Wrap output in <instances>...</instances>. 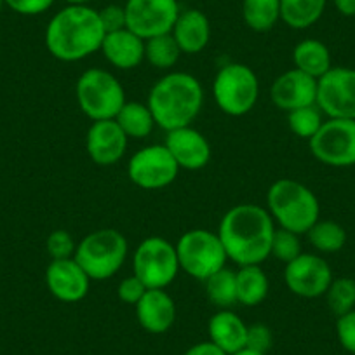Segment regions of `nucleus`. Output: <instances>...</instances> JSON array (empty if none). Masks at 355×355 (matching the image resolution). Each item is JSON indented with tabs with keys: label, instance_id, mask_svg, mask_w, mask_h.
Here are the masks:
<instances>
[{
	"label": "nucleus",
	"instance_id": "obj_1",
	"mask_svg": "<svg viewBox=\"0 0 355 355\" xmlns=\"http://www.w3.org/2000/svg\"><path fill=\"white\" fill-rule=\"evenodd\" d=\"M275 221L256 204H239L227 211L220 223V235L228 259L239 266L261 265L272 251Z\"/></svg>",
	"mask_w": 355,
	"mask_h": 355
},
{
	"label": "nucleus",
	"instance_id": "obj_2",
	"mask_svg": "<svg viewBox=\"0 0 355 355\" xmlns=\"http://www.w3.org/2000/svg\"><path fill=\"white\" fill-rule=\"evenodd\" d=\"M105 35L96 9L67 6L47 23L46 47L56 60L73 63L100 51Z\"/></svg>",
	"mask_w": 355,
	"mask_h": 355
},
{
	"label": "nucleus",
	"instance_id": "obj_3",
	"mask_svg": "<svg viewBox=\"0 0 355 355\" xmlns=\"http://www.w3.org/2000/svg\"><path fill=\"white\" fill-rule=\"evenodd\" d=\"M204 103L200 82L185 71L164 75L153 84L148 94V108L155 125L164 131L192 125Z\"/></svg>",
	"mask_w": 355,
	"mask_h": 355
},
{
	"label": "nucleus",
	"instance_id": "obj_4",
	"mask_svg": "<svg viewBox=\"0 0 355 355\" xmlns=\"http://www.w3.org/2000/svg\"><path fill=\"white\" fill-rule=\"evenodd\" d=\"M266 211L279 228L306 234L319 221L320 206L315 193L289 178L277 180L266 193Z\"/></svg>",
	"mask_w": 355,
	"mask_h": 355
},
{
	"label": "nucleus",
	"instance_id": "obj_5",
	"mask_svg": "<svg viewBox=\"0 0 355 355\" xmlns=\"http://www.w3.org/2000/svg\"><path fill=\"white\" fill-rule=\"evenodd\" d=\"M73 258L91 281H107L124 265L128 258V241L115 228H101L82 239Z\"/></svg>",
	"mask_w": 355,
	"mask_h": 355
},
{
	"label": "nucleus",
	"instance_id": "obj_6",
	"mask_svg": "<svg viewBox=\"0 0 355 355\" xmlns=\"http://www.w3.org/2000/svg\"><path fill=\"white\" fill-rule=\"evenodd\" d=\"M80 110L93 122L115 119L125 105L124 85L114 73L101 68L85 70L75 85Z\"/></svg>",
	"mask_w": 355,
	"mask_h": 355
},
{
	"label": "nucleus",
	"instance_id": "obj_7",
	"mask_svg": "<svg viewBox=\"0 0 355 355\" xmlns=\"http://www.w3.org/2000/svg\"><path fill=\"white\" fill-rule=\"evenodd\" d=\"M180 268L197 279L206 281L218 270L227 266V251L220 235L204 228L185 232L176 244Z\"/></svg>",
	"mask_w": 355,
	"mask_h": 355
},
{
	"label": "nucleus",
	"instance_id": "obj_8",
	"mask_svg": "<svg viewBox=\"0 0 355 355\" xmlns=\"http://www.w3.org/2000/svg\"><path fill=\"white\" fill-rule=\"evenodd\" d=\"M258 96V75L248 64L228 63L214 77L213 98L223 114L242 117L254 108Z\"/></svg>",
	"mask_w": 355,
	"mask_h": 355
},
{
	"label": "nucleus",
	"instance_id": "obj_9",
	"mask_svg": "<svg viewBox=\"0 0 355 355\" xmlns=\"http://www.w3.org/2000/svg\"><path fill=\"white\" fill-rule=\"evenodd\" d=\"M132 270L148 289H166L182 270L176 245L157 235L145 239L132 256Z\"/></svg>",
	"mask_w": 355,
	"mask_h": 355
},
{
	"label": "nucleus",
	"instance_id": "obj_10",
	"mask_svg": "<svg viewBox=\"0 0 355 355\" xmlns=\"http://www.w3.org/2000/svg\"><path fill=\"white\" fill-rule=\"evenodd\" d=\"M309 145L312 155L326 166H355V121L327 119Z\"/></svg>",
	"mask_w": 355,
	"mask_h": 355
},
{
	"label": "nucleus",
	"instance_id": "obj_11",
	"mask_svg": "<svg viewBox=\"0 0 355 355\" xmlns=\"http://www.w3.org/2000/svg\"><path fill=\"white\" fill-rule=\"evenodd\" d=\"M180 166L166 145H150L136 152L128 166V176L143 190H160L178 178Z\"/></svg>",
	"mask_w": 355,
	"mask_h": 355
},
{
	"label": "nucleus",
	"instance_id": "obj_12",
	"mask_svg": "<svg viewBox=\"0 0 355 355\" xmlns=\"http://www.w3.org/2000/svg\"><path fill=\"white\" fill-rule=\"evenodd\" d=\"M317 107L327 119L355 121V70L333 67L317 80Z\"/></svg>",
	"mask_w": 355,
	"mask_h": 355
},
{
	"label": "nucleus",
	"instance_id": "obj_13",
	"mask_svg": "<svg viewBox=\"0 0 355 355\" xmlns=\"http://www.w3.org/2000/svg\"><path fill=\"white\" fill-rule=\"evenodd\" d=\"M124 9L128 28L143 40L171 33L182 12L178 0H128Z\"/></svg>",
	"mask_w": 355,
	"mask_h": 355
},
{
	"label": "nucleus",
	"instance_id": "obj_14",
	"mask_svg": "<svg viewBox=\"0 0 355 355\" xmlns=\"http://www.w3.org/2000/svg\"><path fill=\"white\" fill-rule=\"evenodd\" d=\"M284 282L291 293L302 298H319L326 295L333 282L329 263L312 252H302L289 261L284 270Z\"/></svg>",
	"mask_w": 355,
	"mask_h": 355
},
{
	"label": "nucleus",
	"instance_id": "obj_15",
	"mask_svg": "<svg viewBox=\"0 0 355 355\" xmlns=\"http://www.w3.org/2000/svg\"><path fill=\"white\" fill-rule=\"evenodd\" d=\"M46 284L60 302L77 303L87 296L91 279L75 258L53 259L46 270Z\"/></svg>",
	"mask_w": 355,
	"mask_h": 355
},
{
	"label": "nucleus",
	"instance_id": "obj_16",
	"mask_svg": "<svg viewBox=\"0 0 355 355\" xmlns=\"http://www.w3.org/2000/svg\"><path fill=\"white\" fill-rule=\"evenodd\" d=\"M270 100L284 112L298 110L317 103V78L303 73L298 68L284 71L270 87Z\"/></svg>",
	"mask_w": 355,
	"mask_h": 355
},
{
	"label": "nucleus",
	"instance_id": "obj_17",
	"mask_svg": "<svg viewBox=\"0 0 355 355\" xmlns=\"http://www.w3.org/2000/svg\"><path fill=\"white\" fill-rule=\"evenodd\" d=\"M128 139L115 119L96 121L91 124L85 136V150L98 166H114L124 157Z\"/></svg>",
	"mask_w": 355,
	"mask_h": 355
},
{
	"label": "nucleus",
	"instance_id": "obj_18",
	"mask_svg": "<svg viewBox=\"0 0 355 355\" xmlns=\"http://www.w3.org/2000/svg\"><path fill=\"white\" fill-rule=\"evenodd\" d=\"M164 145L171 152L173 159L176 160L180 169H204L211 160L209 141H207L202 132L193 129L192 125L167 131Z\"/></svg>",
	"mask_w": 355,
	"mask_h": 355
},
{
	"label": "nucleus",
	"instance_id": "obj_19",
	"mask_svg": "<svg viewBox=\"0 0 355 355\" xmlns=\"http://www.w3.org/2000/svg\"><path fill=\"white\" fill-rule=\"evenodd\" d=\"M135 306L139 326L152 334L167 333L176 320V303L164 289H148Z\"/></svg>",
	"mask_w": 355,
	"mask_h": 355
},
{
	"label": "nucleus",
	"instance_id": "obj_20",
	"mask_svg": "<svg viewBox=\"0 0 355 355\" xmlns=\"http://www.w3.org/2000/svg\"><path fill=\"white\" fill-rule=\"evenodd\" d=\"M100 51L105 60L119 70H132L145 60V40L129 28H124L107 33Z\"/></svg>",
	"mask_w": 355,
	"mask_h": 355
},
{
	"label": "nucleus",
	"instance_id": "obj_21",
	"mask_svg": "<svg viewBox=\"0 0 355 355\" xmlns=\"http://www.w3.org/2000/svg\"><path fill=\"white\" fill-rule=\"evenodd\" d=\"M171 35L174 37L182 53L197 54L206 49L211 40L209 18L199 9H185L180 12Z\"/></svg>",
	"mask_w": 355,
	"mask_h": 355
},
{
	"label": "nucleus",
	"instance_id": "obj_22",
	"mask_svg": "<svg viewBox=\"0 0 355 355\" xmlns=\"http://www.w3.org/2000/svg\"><path fill=\"white\" fill-rule=\"evenodd\" d=\"M209 338L216 347L228 355H234L245 348L248 326L232 310H220L209 320Z\"/></svg>",
	"mask_w": 355,
	"mask_h": 355
},
{
	"label": "nucleus",
	"instance_id": "obj_23",
	"mask_svg": "<svg viewBox=\"0 0 355 355\" xmlns=\"http://www.w3.org/2000/svg\"><path fill=\"white\" fill-rule=\"evenodd\" d=\"M293 61H295V68L317 80L333 68L329 47L317 39H305L296 44L293 51Z\"/></svg>",
	"mask_w": 355,
	"mask_h": 355
},
{
	"label": "nucleus",
	"instance_id": "obj_24",
	"mask_svg": "<svg viewBox=\"0 0 355 355\" xmlns=\"http://www.w3.org/2000/svg\"><path fill=\"white\" fill-rule=\"evenodd\" d=\"M237 277V302L245 306H256L265 302L270 289L268 277L261 265H245L235 272Z\"/></svg>",
	"mask_w": 355,
	"mask_h": 355
},
{
	"label": "nucleus",
	"instance_id": "obj_25",
	"mask_svg": "<svg viewBox=\"0 0 355 355\" xmlns=\"http://www.w3.org/2000/svg\"><path fill=\"white\" fill-rule=\"evenodd\" d=\"M326 4L327 0H281V21L295 30L310 28L322 18Z\"/></svg>",
	"mask_w": 355,
	"mask_h": 355
},
{
	"label": "nucleus",
	"instance_id": "obj_26",
	"mask_svg": "<svg viewBox=\"0 0 355 355\" xmlns=\"http://www.w3.org/2000/svg\"><path fill=\"white\" fill-rule=\"evenodd\" d=\"M115 122L121 125L128 138L136 139L146 138L155 128V121H153L148 105L136 103V101H125V105L115 117Z\"/></svg>",
	"mask_w": 355,
	"mask_h": 355
},
{
	"label": "nucleus",
	"instance_id": "obj_27",
	"mask_svg": "<svg viewBox=\"0 0 355 355\" xmlns=\"http://www.w3.org/2000/svg\"><path fill=\"white\" fill-rule=\"evenodd\" d=\"M242 18L254 32H268L281 21V0H242Z\"/></svg>",
	"mask_w": 355,
	"mask_h": 355
},
{
	"label": "nucleus",
	"instance_id": "obj_28",
	"mask_svg": "<svg viewBox=\"0 0 355 355\" xmlns=\"http://www.w3.org/2000/svg\"><path fill=\"white\" fill-rule=\"evenodd\" d=\"M206 296L220 310H230L237 302V277L230 268H221L204 281Z\"/></svg>",
	"mask_w": 355,
	"mask_h": 355
},
{
	"label": "nucleus",
	"instance_id": "obj_29",
	"mask_svg": "<svg viewBox=\"0 0 355 355\" xmlns=\"http://www.w3.org/2000/svg\"><path fill=\"white\" fill-rule=\"evenodd\" d=\"M306 235H309L310 244L317 251L327 252V254L341 251L347 244V232L333 220H319L306 232Z\"/></svg>",
	"mask_w": 355,
	"mask_h": 355
},
{
	"label": "nucleus",
	"instance_id": "obj_30",
	"mask_svg": "<svg viewBox=\"0 0 355 355\" xmlns=\"http://www.w3.org/2000/svg\"><path fill=\"white\" fill-rule=\"evenodd\" d=\"M182 49L171 33L152 37L145 40V60L159 70H169L178 63Z\"/></svg>",
	"mask_w": 355,
	"mask_h": 355
},
{
	"label": "nucleus",
	"instance_id": "obj_31",
	"mask_svg": "<svg viewBox=\"0 0 355 355\" xmlns=\"http://www.w3.org/2000/svg\"><path fill=\"white\" fill-rule=\"evenodd\" d=\"M327 306L336 317L355 310V281L350 277L333 279L329 289L326 291Z\"/></svg>",
	"mask_w": 355,
	"mask_h": 355
},
{
	"label": "nucleus",
	"instance_id": "obj_32",
	"mask_svg": "<svg viewBox=\"0 0 355 355\" xmlns=\"http://www.w3.org/2000/svg\"><path fill=\"white\" fill-rule=\"evenodd\" d=\"M324 124V114L315 105L298 108L288 114V125L298 138L310 139Z\"/></svg>",
	"mask_w": 355,
	"mask_h": 355
},
{
	"label": "nucleus",
	"instance_id": "obj_33",
	"mask_svg": "<svg viewBox=\"0 0 355 355\" xmlns=\"http://www.w3.org/2000/svg\"><path fill=\"white\" fill-rule=\"evenodd\" d=\"M302 254V242L300 235L286 228H275L274 239H272V251L270 256H275L279 261L286 263L293 261Z\"/></svg>",
	"mask_w": 355,
	"mask_h": 355
},
{
	"label": "nucleus",
	"instance_id": "obj_34",
	"mask_svg": "<svg viewBox=\"0 0 355 355\" xmlns=\"http://www.w3.org/2000/svg\"><path fill=\"white\" fill-rule=\"evenodd\" d=\"M46 249L51 259H68L75 256L77 244H75L71 234H68L67 230H54L47 237Z\"/></svg>",
	"mask_w": 355,
	"mask_h": 355
},
{
	"label": "nucleus",
	"instance_id": "obj_35",
	"mask_svg": "<svg viewBox=\"0 0 355 355\" xmlns=\"http://www.w3.org/2000/svg\"><path fill=\"white\" fill-rule=\"evenodd\" d=\"M274 343L270 327L265 324H252L248 326V338H245V348L259 354H268Z\"/></svg>",
	"mask_w": 355,
	"mask_h": 355
},
{
	"label": "nucleus",
	"instance_id": "obj_36",
	"mask_svg": "<svg viewBox=\"0 0 355 355\" xmlns=\"http://www.w3.org/2000/svg\"><path fill=\"white\" fill-rule=\"evenodd\" d=\"M98 15H100V21L101 25H103L105 33L119 32V30L128 28L124 6H119V4L105 6L103 9L98 11Z\"/></svg>",
	"mask_w": 355,
	"mask_h": 355
},
{
	"label": "nucleus",
	"instance_id": "obj_37",
	"mask_svg": "<svg viewBox=\"0 0 355 355\" xmlns=\"http://www.w3.org/2000/svg\"><path fill=\"white\" fill-rule=\"evenodd\" d=\"M336 336L341 347L355 355V310L338 317Z\"/></svg>",
	"mask_w": 355,
	"mask_h": 355
},
{
	"label": "nucleus",
	"instance_id": "obj_38",
	"mask_svg": "<svg viewBox=\"0 0 355 355\" xmlns=\"http://www.w3.org/2000/svg\"><path fill=\"white\" fill-rule=\"evenodd\" d=\"M146 291H148V288L132 274L131 277L122 279L117 288V296L128 305H136L145 296Z\"/></svg>",
	"mask_w": 355,
	"mask_h": 355
},
{
	"label": "nucleus",
	"instance_id": "obj_39",
	"mask_svg": "<svg viewBox=\"0 0 355 355\" xmlns=\"http://www.w3.org/2000/svg\"><path fill=\"white\" fill-rule=\"evenodd\" d=\"M54 2L56 0H6V6L18 15L37 16L49 11Z\"/></svg>",
	"mask_w": 355,
	"mask_h": 355
},
{
	"label": "nucleus",
	"instance_id": "obj_40",
	"mask_svg": "<svg viewBox=\"0 0 355 355\" xmlns=\"http://www.w3.org/2000/svg\"><path fill=\"white\" fill-rule=\"evenodd\" d=\"M183 355H228V354L221 350L220 347H216L213 341H202V343H197L193 345V347H190Z\"/></svg>",
	"mask_w": 355,
	"mask_h": 355
},
{
	"label": "nucleus",
	"instance_id": "obj_41",
	"mask_svg": "<svg viewBox=\"0 0 355 355\" xmlns=\"http://www.w3.org/2000/svg\"><path fill=\"white\" fill-rule=\"evenodd\" d=\"M333 2L340 15L347 16V18L355 16V0H333Z\"/></svg>",
	"mask_w": 355,
	"mask_h": 355
},
{
	"label": "nucleus",
	"instance_id": "obj_42",
	"mask_svg": "<svg viewBox=\"0 0 355 355\" xmlns=\"http://www.w3.org/2000/svg\"><path fill=\"white\" fill-rule=\"evenodd\" d=\"M63 2H67V6H89L94 0H63Z\"/></svg>",
	"mask_w": 355,
	"mask_h": 355
},
{
	"label": "nucleus",
	"instance_id": "obj_43",
	"mask_svg": "<svg viewBox=\"0 0 355 355\" xmlns=\"http://www.w3.org/2000/svg\"><path fill=\"white\" fill-rule=\"evenodd\" d=\"M234 355H266V354H259V352H252V350H248V348H244V350L237 352V354Z\"/></svg>",
	"mask_w": 355,
	"mask_h": 355
},
{
	"label": "nucleus",
	"instance_id": "obj_44",
	"mask_svg": "<svg viewBox=\"0 0 355 355\" xmlns=\"http://www.w3.org/2000/svg\"><path fill=\"white\" fill-rule=\"evenodd\" d=\"M4 6H6V0H0V9L4 8Z\"/></svg>",
	"mask_w": 355,
	"mask_h": 355
}]
</instances>
